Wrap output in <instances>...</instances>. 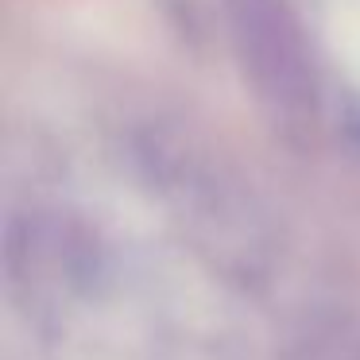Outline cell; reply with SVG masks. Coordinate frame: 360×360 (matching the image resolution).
I'll use <instances>...</instances> for the list:
<instances>
[{
	"instance_id": "obj_1",
	"label": "cell",
	"mask_w": 360,
	"mask_h": 360,
	"mask_svg": "<svg viewBox=\"0 0 360 360\" xmlns=\"http://www.w3.org/2000/svg\"><path fill=\"white\" fill-rule=\"evenodd\" d=\"M233 39L259 97L279 112L314 105V66L302 27L283 0H233Z\"/></svg>"
}]
</instances>
